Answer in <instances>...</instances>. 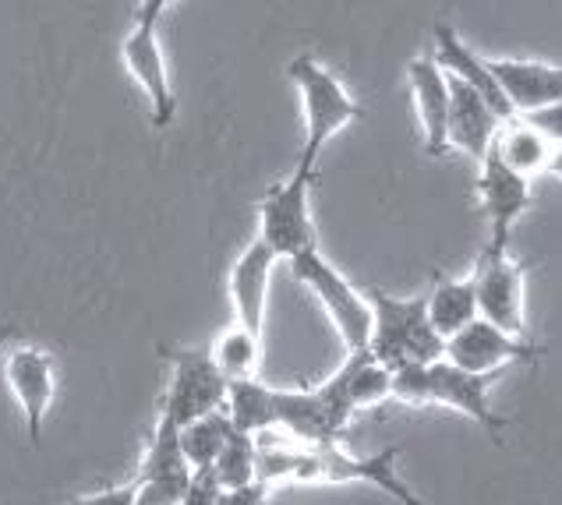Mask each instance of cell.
Listing matches in <instances>:
<instances>
[{
    "label": "cell",
    "mask_w": 562,
    "mask_h": 505,
    "mask_svg": "<svg viewBox=\"0 0 562 505\" xmlns=\"http://www.w3.org/2000/svg\"><path fill=\"white\" fill-rule=\"evenodd\" d=\"M372 307V329H368L364 350L375 357L382 368H407V364H431L442 357V336L428 325L425 293L422 298H393L382 287L364 293Z\"/></svg>",
    "instance_id": "6da1fadb"
},
{
    "label": "cell",
    "mask_w": 562,
    "mask_h": 505,
    "mask_svg": "<svg viewBox=\"0 0 562 505\" xmlns=\"http://www.w3.org/2000/svg\"><path fill=\"white\" fill-rule=\"evenodd\" d=\"M286 75L297 86L301 113H304V145L297 162L308 170H318V156L326 145L361 117V103L347 92V86L336 78L323 60L312 54H297L286 64Z\"/></svg>",
    "instance_id": "7a4b0ae2"
},
{
    "label": "cell",
    "mask_w": 562,
    "mask_h": 505,
    "mask_svg": "<svg viewBox=\"0 0 562 505\" xmlns=\"http://www.w3.org/2000/svg\"><path fill=\"white\" fill-rule=\"evenodd\" d=\"M400 449L385 446L379 452H347L344 446H297L294 442V467L291 484H372L382 495L400 505H425L422 495L411 492L400 478Z\"/></svg>",
    "instance_id": "3957f363"
},
{
    "label": "cell",
    "mask_w": 562,
    "mask_h": 505,
    "mask_svg": "<svg viewBox=\"0 0 562 505\" xmlns=\"http://www.w3.org/2000/svg\"><path fill=\"white\" fill-rule=\"evenodd\" d=\"M318 184V170L294 162V170L272 181L259 199V237L266 248L291 262L304 248H315V216H312V188Z\"/></svg>",
    "instance_id": "277c9868"
},
{
    "label": "cell",
    "mask_w": 562,
    "mask_h": 505,
    "mask_svg": "<svg viewBox=\"0 0 562 505\" xmlns=\"http://www.w3.org/2000/svg\"><path fill=\"white\" fill-rule=\"evenodd\" d=\"M294 280L312 293L318 307L333 322V329L340 333L347 350H361L368 344V329H372V307L361 290L336 269L329 258L318 248H304L301 255L291 258Z\"/></svg>",
    "instance_id": "5b68a950"
},
{
    "label": "cell",
    "mask_w": 562,
    "mask_h": 505,
    "mask_svg": "<svg viewBox=\"0 0 562 505\" xmlns=\"http://www.w3.org/2000/svg\"><path fill=\"white\" fill-rule=\"evenodd\" d=\"M167 361V385L159 396V420L181 428L188 420L202 414H213L223 406V393H227V379L213 364L209 350L195 347H164Z\"/></svg>",
    "instance_id": "8992f818"
},
{
    "label": "cell",
    "mask_w": 562,
    "mask_h": 505,
    "mask_svg": "<svg viewBox=\"0 0 562 505\" xmlns=\"http://www.w3.org/2000/svg\"><path fill=\"white\" fill-rule=\"evenodd\" d=\"M477 304V318H485L513 336H527V280L524 262H517L509 251L481 248L474 272L468 276Z\"/></svg>",
    "instance_id": "52a82bcc"
},
{
    "label": "cell",
    "mask_w": 562,
    "mask_h": 505,
    "mask_svg": "<svg viewBox=\"0 0 562 505\" xmlns=\"http://www.w3.org/2000/svg\"><path fill=\"white\" fill-rule=\"evenodd\" d=\"M495 159L513 173L535 181L541 173H555L559 167V106L524 113L499 124L492 138Z\"/></svg>",
    "instance_id": "ba28073f"
},
{
    "label": "cell",
    "mask_w": 562,
    "mask_h": 505,
    "mask_svg": "<svg viewBox=\"0 0 562 505\" xmlns=\"http://www.w3.org/2000/svg\"><path fill=\"white\" fill-rule=\"evenodd\" d=\"M503 379V371H468L449 364L446 357L428 364V406H446L463 417L477 420L492 438L506 431L509 420L492 411V385Z\"/></svg>",
    "instance_id": "9c48e42d"
},
{
    "label": "cell",
    "mask_w": 562,
    "mask_h": 505,
    "mask_svg": "<svg viewBox=\"0 0 562 505\" xmlns=\"http://www.w3.org/2000/svg\"><path fill=\"white\" fill-rule=\"evenodd\" d=\"M442 357L449 364L468 371H506L513 364H538L544 350L527 336H513L485 318H474L442 344Z\"/></svg>",
    "instance_id": "30bf717a"
},
{
    "label": "cell",
    "mask_w": 562,
    "mask_h": 505,
    "mask_svg": "<svg viewBox=\"0 0 562 505\" xmlns=\"http://www.w3.org/2000/svg\"><path fill=\"white\" fill-rule=\"evenodd\" d=\"M477 205L481 216H485L488 226V244L492 251H509L513 240V226L520 223V216L531 209V181L520 173H513L509 167H503L495 153L488 149L477 159Z\"/></svg>",
    "instance_id": "8fae6325"
},
{
    "label": "cell",
    "mask_w": 562,
    "mask_h": 505,
    "mask_svg": "<svg viewBox=\"0 0 562 505\" xmlns=\"http://www.w3.org/2000/svg\"><path fill=\"white\" fill-rule=\"evenodd\" d=\"M4 379L14 403H19L25 435L32 446L43 442V425L50 417L57 396V364L43 347H14L4 357Z\"/></svg>",
    "instance_id": "7c38bea8"
},
{
    "label": "cell",
    "mask_w": 562,
    "mask_h": 505,
    "mask_svg": "<svg viewBox=\"0 0 562 505\" xmlns=\"http://www.w3.org/2000/svg\"><path fill=\"white\" fill-rule=\"evenodd\" d=\"M121 57L127 64V71H132L142 86V92H146V100L153 106V124L164 132V127H170L173 117H178V92H173V81H170L164 43H159V25L135 22L121 43Z\"/></svg>",
    "instance_id": "4fadbf2b"
},
{
    "label": "cell",
    "mask_w": 562,
    "mask_h": 505,
    "mask_svg": "<svg viewBox=\"0 0 562 505\" xmlns=\"http://www.w3.org/2000/svg\"><path fill=\"white\" fill-rule=\"evenodd\" d=\"M188 481H191V467L181 456L178 428L156 417L146 456L138 463V474L132 478L135 505H178Z\"/></svg>",
    "instance_id": "5bb4252c"
},
{
    "label": "cell",
    "mask_w": 562,
    "mask_h": 505,
    "mask_svg": "<svg viewBox=\"0 0 562 505\" xmlns=\"http://www.w3.org/2000/svg\"><path fill=\"white\" fill-rule=\"evenodd\" d=\"M315 393L350 420L358 411H372L390 400V368H382L364 347L347 350V361L326 382H318Z\"/></svg>",
    "instance_id": "9a60e30c"
},
{
    "label": "cell",
    "mask_w": 562,
    "mask_h": 505,
    "mask_svg": "<svg viewBox=\"0 0 562 505\" xmlns=\"http://www.w3.org/2000/svg\"><path fill=\"white\" fill-rule=\"evenodd\" d=\"M350 420L315 389H277V428L297 446H344Z\"/></svg>",
    "instance_id": "2e32d148"
},
{
    "label": "cell",
    "mask_w": 562,
    "mask_h": 505,
    "mask_svg": "<svg viewBox=\"0 0 562 505\" xmlns=\"http://www.w3.org/2000/svg\"><path fill=\"white\" fill-rule=\"evenodd\" d=\"M485 64L495 78V86H499V92H503V100L509 103L513 117L552 110L562 103L559 64H549V60H495V57H485Z\"/></svg>",
    "instance_id": "e0dca14e"
},
{
    "label": "cell",
    "mask_w": 562,
    "mask_h": 505,
    "mask_svg": "<svg viewBox=\"0 0 562 505\" xmlns=\"http://www.w3.org/2000/svg\"><path fill=\"white\" fill-rule=\"evenodd\" d=\"M277 262L280 258L272 255L259 237H255L248 248L237 255V262L231 266L227 293H231V304H234V318H237V325H245L248 333L262 336V329H266L269 280H272Z\"/></svg>",
    "instance_id": "ac0fdd59"
},
{
    "label": "cell",
    "mask_w": 562,
    "mask_h": 505,
    "mask_svg": "<svg viewBox=\"0 0 562 505\" xmlns=\"http://www.w3.org/2000/svg\"><path fill=\"white\" fill-rule=\"evenodd\" d=\"M436 64L446 71V78H453V81H460V86H468L474 96H481V100L492 106V113L499 121L513 117V110L503 100L499 86H495L485 57L474 54L471 46L460 40V32L453 25H446V22L436 25Z\"/></svg>",
    "instance_id": "d6986e66"
},
{
    "label": "cell",
    "mask_w": 562,
    "mask_h": 505,
    "mask_svg": "<svg viewBox=\"0 0 562 505\" xmlns=\"http://www.w3.org/2000/svg\"><path fill=\"white\" fill-rule=\"evenodd\" d=\"M499 117L492 106L474 96L468 86L449 78V117H446V149L463 153L474 162L492 149V138L499 132Z\"/></svg>",
    "instance_id": "ffe728a7"
},
{
    "label": "cell",
    "mask_w": 562,
    "mask_h": 505,
    "mask_svg": "<svg viewBox=\"0 0 562 505\" xmlns=\"http://www.w3.org/2000/svg\"><path fill=\"white\" fill-rule=\"evenodd\" d=\"M407 81L422 124L425 153L428 156H449L446 149V117H449V78L436 64V57H414L407 64Z\"/></svg>",
    "instance_id": "44dd1931"
},
{
    "label": "cell",
    "mask_w": 562,
    "mask_h": 505,
    "mask_svg": "<svg viewBox=\"0 0 562 505\" xmlns=\"http://www.w3.org/2000/svg\"><path fill=\"white\" fill-rule=\"evenodd\" d=\"M223 414H227L234 431L245 435H266L277 428V389L266 385L259 374H248V379H234L227 382V393H223Z\"/></svg>",
    "instance_id": "7402d4cb"
},
{
    "label": "cell",
    "mask_w": 562,
    "mask_h": 505,
    "mask_svg": "<svg viewBox=\"0 0 562 505\" xmlns=\"http://www.w3.org/2000/svg\"><path fill=\"white\" fill-rule=\"evenodd\" d=\"M425 315H428L431 329L442 336V344L453 333H460L463 325H471L477 318L471 280H449V276H439V280L431 283V290L425 293Z\"/></svg>",
    "instance_id": "603a6c76"
},
{
    "label": "cell",
    "mask_w": 562,
    "mask_h": 505,
    "mask_svg": "<svg viewBox=\"0 0 562 505\" xmlns=\"http://www.w3.org/2000/svg\"><path fill=\"white\" fill-rule=\"evenodd\" d=\"M231 420L223 411H213V414H202L195 420H188V425L178 428V446H181V456L191 470H209L213 460L220 456L223 442L231 438Z\"/></svg>",
    "instance_id": "cb8c5ba5"
},
{
    "label": "cell",
    "mask_w": 562,
    "mask_h": 505,
    "mask_svg": "<svg viewBox=\"0 0 562 505\" xmlns=\"http://www.w3.org/2000/svg\"><path fill=\"white\" fill-rule=\"evenodd\" d=\"M213 357V364L220 368V374L227 382L234 379H248V374L259 371V361H262V336L259 333H248L245 325H231L227 333L216 339V347L209 350Z\"/></svg>",
    "instance_id": "d4e9b609"
},
{
    "label": "cell",
    "mask_w": 562,
    "mask_h": 505,
    "mask_svg": "<svg viewBox=\"0 0 562 505\" xmlns=\"http://www.w3.org/2000/svg\"><path fill=\"white\" fill-rule=\"evenodd\" d=\"M255 463H259V438L245 431H231L220 456L213 460V478L220 487H245L255 484Z\"/></svg>",
    "instance_id": "484cf974"
},
{
    "label": "cell",
    "mask_w": 562,
    "mask_h": 505,
    "mask_svg": "<svg viewBox=\"0 0 562 505\" xmlns=\"http://www.w3.org/2000/svg\"><path fill=\"white\" fill-rule=\"evenodd\" d=\"M220 492H223V487L213 478V470H191V481H188L178 505H216Z\"/></svg>",
    "instance_id": "4316f807"
},
{
    "label": "cell",
    "mask_w": 562,
    "mask_h": 505,
    "mask_svg": "<svg viewBox=\"0 0 562 505\" xmlns=\"http://www.w3.org/2000/svg\"><path fill=\"white\" fill-rule=\"evenodd\" d=\"M68 505H135V484L124 481V484H110L100 487V492H89V495H78Z\"/></svg>",
    "instance_id": "83f0119b"
},
{
    "label": "cell",
    "mask_w": 562,
    "mask_h": 505,
    "mask_svg": "<svg viewBox=\"0 0 562 505\" xmlns=\"http://www.w3.org/2000/svg\"><path fill=\"white\" fill-rule=\"evenodd\" d=\"M269 495H272V487L255 481L245 487H223L216 495V505H269Z\"/></svg>",
    "instance_id": "f1b7e54d"
},
{
    "label": "cell",
    "mask_w": 562,
    "mask_h": 505,
    "mask_svg": "<svg viewBox=\"0 0 562 505\" xmlns=\"http://www.w3.org/2000/svg\"><path fill=\"white\" fill-rule=\"evenodd\" d=\"M173 0H138V11H135V22H146V25H159L164 14L170 11Z\"/></svg>",
    "instance_id": "f546056e"
},
{
    "label": "cell",
    "mask_w": 562,
    "mask_h": 505,
    "mask_svg": "<svg viewBox=\"0 0 562 505\" xmlns=\"http://www.w3.org/2000/svg\"><path fill=\"white\" fill-rule=\"evenodd\" d=\"M11 339H14V325H11V322H0V357L8 354Z\"/></svg>",
    "instance_id": "4dcf8cb0"
}]
</instances>
